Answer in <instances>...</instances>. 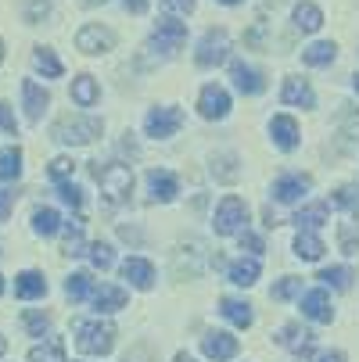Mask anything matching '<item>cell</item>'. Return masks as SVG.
<instances>
[{"instance_id":"obj_44","label":"cell","mask_w":359,"mask_h":362,"mask_svg":"<svg viewBox=\"0 0 359 362\" xmlns=\"http://www.w3.org/2000/svg\"><path fill=\"white\" fill-rule=\"evenodd\" d=\"M58 197L65 201V204H72V209H79V204H83V190L76 187V183H58Z\"/></svg>"},{"instance_id":"obj_4","label":"cell","mask_w":359,"mask_h":362,"mask_svg":"<svg viewBox=\"0 0 359 362\" xmlns=\"http://www.w3.org/2000/svg\"><path fill=\"white\" fill-rule=\"evenodd\" d=\"M244 223H248V204H244V197L227 194V197L220 201V209H216V219H212L216 233H220V237H234V233L244 230Z\"/></svg>"},{"instance_id":"obj_46","label":"cell","mask_w":359,"mask_h":362,"mask_svg":"<svg viewBox=\"0 0 359 362\" xmlns=\"http://www.w3.org/2000/svg\"><path fill=\"white\" fill-rule=\"evenodd\" d=\"M0 129L4 133H11V136H18V122H15V115H11V108L0 100Z\"/></svg>"},{"instance_id":"obj_51","label":"cell","mask_w":359,"mask_h":362,"mask_svg":"<svg viewBox=\"0 0 359 362\" xmlns=\"http://www.w3.org/2000/svg\"><path fill=\"white\" fill-rule=\"evenodd\" d=\"M244 247H248L251 255H259V251H263V240L255 237V233H244V230H241V251H244Z\"/></svg>"},{"instance_id":"obj_56","label":"cell","mask_w":359,"mask_h":362,"mask_svg":"<svg viewBox=\"0 0 359 362\" xmlns=\"http://www.w3.org/2000/svg\"><path fill=\"white\" fill-rule=\"evenodd\" d=\"M352 223L359 226V204H355V209H352Z\"/></svg>"},{"instance_id":"obj_23","label":"cell","mask_w":359,"mask_h":362,"mask_svg":"<svg viewBox=\"0 0 359 362\" xmlns=\"http://www.w3.org/2000/svg\"><path fill=\"white\" fill-rule=\"evenodd\" d=\"M220 313H223L234 327H241V330H248V327L255 323L251 305H248V301H237V298H223V301H220Z\"/></svg>"},{"instance_id":"obj_8","label":"cell","mask_w":359,"mask_h":362,"mask_svg":"<svg viewBox=\"0 0 359 362\" xmlns=\"http://www.w3.org/2000/svg\"><path fill=\"white\" fill-rule=\"evenodd\" d=\"M76 50H83V54H108V50H115V33L105 25H83L76 33Z\"/></svg>"},{"instance_id":"obj_31","label":"cell","mask_w":359,"mask_h":362,"mask_svg":"<svg viewBox=\"0 0 359 362\" xmlns=\"http://www.w3.org/2000/svg\"><path fill=\"white\" fill-rule=\"evenodd\" d=\"M33 230H36L40 237H55V233L62 230V216H58L55 209H36V212H33Z\"/></svg>"},{"instance_id":"obj_47","label":"cell","mask_w":359,"mask_h":362,"mask_svg":"<svg viewBox=\"0 0 359 362\" xmlns=\"http://www.w3.org/2000/svg\"><path fill=\"white\" fill-rule=\"evenodd\" d=\"M166 15H190L194 11V0H162Z\"/></svg>"},{"instance_id":"obj_21","label":"cell","mask_w":359,"mask_h":362,"mask_svg":"<svg viewBox=\"0 0 359 362\" xmlns=\"http://www.w3.org/2000/svg\"><path fill=\"white\" fill-rule=\"evenodd\" d=\"M93 305H97V313H119V308L126 305V291L122 287H112V284H101L93 287Z\"/></svg>"},{"instance_id":"obj_52","label":"cell","mask_w":359,"mask_h":362,"mask_svg":"<svg viewBox=\"0 0 359 362\" xmlns=\"http://www.w3.org/2000/svg\"><path fill=\"white\" fill-rule=\"evenodd\" d=\"M313 362H345V351H320Z\"/></svg>"},{"instance_id":"obj_59","label":"cell","mask_w":359,"mask_h":362,"mask_svg":"<svg viewBox=\"0 0 359 362\" xmlns=\"http://www.w3.org/2000/svg\"><path fill=\"white\" fill-rule=\"evenodd\" d=\"M220 4H230L234 8V4H241V0H220Z\"/></svg>"},{"instance_id":"obj_41","label":"cell","mask_w":359,"mask_h":362,"mask_svg":"<svg viewBox=\"0 0 359 362\" xmlns=\"http://www.w3.org/2000/svg\"><path fill=\"white\" fill-rule=\"evenodd\" d=\"M25 22L29 25H36V22H43L47 15H50V0H25Z\"/></svg>"},{"instance_id":"obj_39","label":"cell","mask_w":359,"mask_h":362,"mask_svg":"<svg viewBox=\"0 0 359 362\" xmlns=\"http://www.w3.org/2000/svg\"><path fill=\"white\" fill-rule=\"evenodd\" d=\"M22 327L29 330V337H43L50 330V316L47 313H33V308H29V313L22 316Z\"/></svg>"},{"instance_id":"obj_1","label":"cell","mask_w":359,"mask_h":362,"mask_svg":"<svg viewBox=\"0 0 359 362\" xmlns=\"http://www.w3.org/2000/svg\"><path fill=\"white\" fill-rule=\"evenodd\" d=\"M90 173L101 183V194H105L112 204L130 201V194H133V169L130 165H122V162H108V165L90 162Z\"/></svg>"},{"instance_id":"obj_54","label":"cell","mask_w":359,"mask_h":362,"mask_svg":"<svg viewBox=\"0 0 359 362\" xmlns=\"http://www.w3.org/2000/svg\"><path fill=\"white\" fill-rule=\"evenodd\" d=\"M176 362H198V358H190L187 351H180V355H176Z\"/></svg>"},{"instance_id":"obj_9","label":"cell","mask_w":359,"mask_h":362,"mask_svg":"<svg viewBox=\"0 0 359 362\" xmlns=\"http://www.w3.org/2000/svg\"><path fill=\"white\" fill-rule=\"evenodd\" d=\"M205 262H209V251H205V244H201V240H190V244H183V247L176 251V276L194 280V276H201Z\"/></svg>"},{"instance_id":"obj_18","label":"cell","mask_w":359,"mask_h":362,"mask_svg":"<svg viewBox=\"0 0 359 362\" xmlns=\"http://www.w3.org/2000/svg\"><path fill=\"white\" fill-rule=\"evenodd\" d=\"M280 100L284 105H298V108H313L317 105V93H313V86L305 83V79H284V90H280Z\"/></svg>"},{"instance_id":"obj_40","label":"cell","mask_w":359,"mask_h":362,"mask_svg":"<svg viewBox=\"0 0 359 362\" xmlns=\"http://www.w3.org/2000/svg\"><path fill=\"white\" fill-rule=\"evenodd\" d=\"M338 244H341L345 255H355V251H359V226H355V223H345V226L338 230Z\"/></svg>"},{"instance_id":"obj_11","label":"cell","mask_w":359,"mask_h":362,"mask_svg":"<svg viewBox=\"0 0 359 362\" xmlns=\"http://www.w3.org/2000/svg\"><path fill=\"white\" fill-rule=\"evenodd\" d=\"M309 187H313V180L305 176V173H287V176H280V180L273 183V197L284 201V204H291V201H298V197L309 194Z\"/></svg>"},{"instance_id":"obj_57","label":"cell","mask_w":359,"mask_h":362,"mask_svg":"<svg viewBox=\"0 0 359 362\" xmlns=\"http://www.w3.org/2000/svg\"><path fill=\"white\" fill-rule=\"evenodd\" d=\"M4 351H8V341H4V337H0V355H4Z\"/></svg>"},{"instance_id":"obj_36","label":"cell","mask_w":359,"mask_h":362,"mask_svg":"<svg viewBox=\"0 0 359 362\" xmlns=\"http://www.w3.org/2000/svg\"><path fill=\"white\" fill-rule=\"evenodd\" d=\"M317 280H324L327 287H334V291H348L352 287V280H355V273L348 269V266H334V269H324Z\"/></svg>"},{"instance_id":"obj_16","label":"cell","mask_w":359,"mask_h":362,"mask_svg":"<svg viewBox=\"0 0 359 362\" xmlns=\"http://www.w3.org/2000/svg\"><path fill=\"white\" fill-rule=\"evenodd\" d=\"M230 76H234V86H237L241 93H248V97H255V93L266 90V79L255 72L251 65H244V62H230Z\"/></svg>"},{"instance_id":"obj_15","label":"cell","mask_w":359,"mask_h":362,"mask_svg":"<svg viewBox=\"0 0 359 362\" xmlns=\"http://www.w3.org/2000/svg\"><path fill=\"white\" fill-rule=\"evenodd\" d=\"M122 276L137 291H151V287H155V266H151L147 258H126V262H122Z\"/></svg>"},{"instance_id":"obj_55","label":"cell","mask_w":359,"mask_h":362,"mask_svg":"<svg viewBox=\"0 0 359 362\" xmlns=\"http://www.w3.org/2000/svg\"><path fill=\"white\" fill-rule=\"evenodd\" d=\"M86 8H97V4H108V0H83Z\"/></svg>"},{"instance_id":"obj_22","label":"cell","mask_w":359,"mask_h":362,"mask_svg":"<svg viewBox=\"0 0 359 362\" xmlns=\"http://www.w3.org/2000/svg\"><path fill=\"white\" fill-rule=\"evenodd\" d=\"M277 344L291 348L295 355H309V348H313V334H305L298 323H287V327L277 334Z\"/></svg>"},{"instance_id":"obj_61","label":"cell","mask_w":359,"mask_h":362,"mask_svg":"<svg viewBox=\"0 0 359 362\" xmlns=\"http://www.w3.org/2000/svg\"><path fill=\"white\" fill-rule=\"evenodd\" d=\"M0 294H4V276H0Z\"/></svg>"},{"instance_id":"obj_20","label":"cell","mask_w":359,"mask_h":362,"mask_svg":"<svg viewBox=\"0 0 359 362\" xmlns=\"http://www.w3.org/2000/svg\"><path fill=\"white\" fill-rule=\"evenodd\" d=\"M43 294H47V280H43V273L25 269V273H18V276H15V298L33 301V298H43Z\"/></svg>"},{"instance_id":"obj_29","label":"cell","mask_w":359,"mask_h":362,"mask_svg":"<svg viewBox=\"0 0 359 362\" xmlns=\"http://www.w3.org/2000/svg\"><path fill=\"white\" fill-rule=\"evenodd\" d=\"M33 65L47 76V79H58L65 69H62V62H58V54H55V50H50V47H36L33 50Z\"/></svg>"},{"instance_id":"obj_7","label":"cell","mask_w":359,"mask_h":362,"mask_svg":"<svg viewBox=\"0 0 359 362\" xmlns=\"http://www.w3.org/2000/svg\"><path fill=\"white\" fill-rule=\"evenodd\" d=\"M180 126H183V112L180 108H151L147 112V122H144V129H147L151 140H169Z\"/></svg>"},{"instance_id":"obj_10","label":"cell","mask_w":359,"mask_h":362,"mask_svg":"<svg viewBox=\"0 0 359 362\" xmlns=\"http://www.w3.org/2000/svg\"><path fill=\"white\" fill-rule=\"evenodd\" d=\"M198 112H201L205 119H227V112H230V93H227L223 86H216V83L201 86V93H198Z\"/></svg>"},{"instance_id":"obj_14","label":"cell","mask_w":359,"mask_h":362,"mask_svg":"<svg viewBox=\"0 0 359 362\" xmlns=\"http://www.w3.org/2000/svg\"><path fill=\"white\" fill-rule=\"evenodd\" d=\"M147 190H151V201L169 204V201L180 194V183H176V176L166 173V169H151V173H147Z\"/></svg>"},{"instance_id":"obj_17","label":"cell","mask_w":359,"mask_h":362,"mask_svg":"<svg viewBox=\"0 0 359 362\" xmlns=\"http://www.w3.org/2000/svg\"><path fill=\"white\" fill-rule=\"evenodd\" d=\"M302 313L309 316L313 323H331V320H334V308H331L327 291H309V294H302Z\"/></svg>"},{"instance_id":"obj_25","label":"cell","mask_w":359,"mask_h":362,"mask_svg":"<svg viewBox=\"0 0 359 362\" xmlns=\"http://www.w3.org/2000/svg\"><path fill=\"white\" fill-rule=\"evenodd\" d=\"M324 251H327V247H324V240H320L313 230H298V237H295V255H298V258H305V262H317Z\"/></svg>"},{"instance_id":"obj_50","label":"cell","mask_w":359,"mask_h":362,"mask_svg":"<svg viewBox=\"0 0 359 362\" xmlns=\"http://www.w3.org/2000/svg\"><path fill=\"white\" fill-rule=\"evenodd\" d=\"M263 40H266V22H255V29L244 36V43L248 47H263Z\"/></svg>"},{"instance_id":"obj_33","label":"cell","mask_w":359,"mask_h":362,"mask_svg":"<svg viewBox=\"0 0 359 362\" xmlns=\"http://www.w3.org/2000/svg\"><path fill=\"white\" fill-rule=\"evenodd\" d=\"M29 362H65V341L62 337H50L43 348L29 351Z\"/></svg>"},{"instance_id":"obj_5","label":"cell","mask_w":359,"mask_h":362,"mask_svg":"<svg viewBox=\"0 0 359 362\" xmlns=\"http://www.w3.org/2000/svg\"><path fill=\"white\" fill-rule=\"evenodd\" d=\"M183 40H187V25H183V22L166 18V22H159L155 36L147 40V47H144V50H151V54H159V58H169L173 50H180V47H183Z\"/></svg>"},{"instance_id":"obj_28","label":"cell","mask_w":359,"mask_h":362,"mask_svg":"<svg viewBox=\"0 0 359 362\" xmlns=\"http://www.w3.org/2000/svg\"><path fill=\"white\" fill-rule=\"evenodd\" d=\"M334 58H338V47H334L331 40H320V43H313V47L302 50V62L313 65V69H324V65H331Z\"/></svg>"},{"instance_id":"obj_27","label":"cell","mask_w":359,"mask_h":362,"mask_svg":"<svg viewBox=\"0 0 359 362\" xmlns=\"http://www.w3.org/2000/svg\"><path fill=\"white\" fill-rule=\"evenodd\" d=\"M320 25H324V11L317 4H309V0H302L295 8V29L298 33H317Z\"/></svg>"},{"instance_id":"obj_48","label":"cell","mask_w":359,"mask_h":362,"mask_svg":"<svg viewBox=\"0 0 359 362\" xmlns=\"http://www.w3.org/2000/svg\"><path fill=\"white\" fill-rule=\"evenodd\" d=\"M331 201L341 204V209H348V204H355V190H352V187H338V190L331 194Z\"/></svg>"},{"instance_id":"obj_43","label":"cell","mask_w":359,"mask_h":362,"mask_svg":"<svg viewBox=\"0 0 359 362\" xmlns=\"http://www.w3.org/2000/svg\"><path fill=\"white\" fill-rule=\"evenodd\" d=\"M302 294V280L298 276H284L277 287H273V298L277 301H287V298H298Z\"/></svg>"},{"instance_id":"obj_26","label":"cell","mask_w":359,"mask_h":362,"mask_svg":"<svg viewBox=\"0 0 359 362\" xmlns=\"http://www.w3.org/2000/svg\"><path fill=\"white\" fill-rule=\"evenodd\" d=\"M259 258H237V262H230V280L237 284V287H251L255 280H259Z\"/></svg>"},{"instance_id":"obj_12","label":"cell","mask_w":359,"mask_h":362,"mask_svg":"<svg viewBox=\"0 0 359 362\" xmlns=\"http://www.w3.org/2000/svg\"><path fill=\"white\" fill-rule=\"evenodd\" d=\"M22 105H25V119H29V122H40V115H43L47 105H50V93H47L36 79H22Z\"/></svg>"},{"instance_id":"obj_58","label":"cell","mask_w":359,"mask_h":362,"mask_svg":"<svg viewBox=\"0 0 359 362\" xmlns=\"http://www.w3.org/2000/svg\"><path fill=\"white\" fill-rule=\"evenodd\" d=\"M0 65H4V40H0Z\"/></svg>"},{"instance_id":"obj_32","label":"cell","mask_w":359,"mask_h":362,"mask_svg":"<svg viewBox=\"0 0 359 362\" xmlns=\"http://www.w3.org/2000/svg\"><path fill=\"white\" fill-rule=\"evenodd\" d=\"M18 176H22V151L0 147V180H18Z\"/></svg>"},{"instance_id":"obj_42","label":"cell","mask_w":359,"mask_h":362,"mask_svg":"<svg viewBox=\"0 0 359 362\" xmlns=\"http://www.w3.org/2000/svg\"><path fill=\"white\" fill-rule=\"evenodd\" d=\"M47 173H50V180H55V183H65L76 173V162L72 158H55V162L47 165Z\"/></svg>"},{"instance_id":"obj_13","label":"cell","mask_w":359,"mask_h":362,"mask_svg":"<svg viewBox=\"0 0 359 362\" xmlns=\"http://www.w3.org/2000/svg\"><path fill=\"white\" fill-rule=\"evenodd\" d=\"M237 348H241L237 337H230V334H223V330H212V334H205V337H201V351L209 355V358H216V362L234 358Z\"/></svg>"},{"instance_id":"obj_49","label":"cell","mask_w":359,"mask_h":362,"mask_svg":"<svg viewBox=\"0 0 359 362\" xmlns=\"http://www.w3.org/2000/svg\"><path fill=\"white\" fill-rule=\"evenodd\" d=\"M11 209H15V194L11 190H0V223H8Z\"/></svg>"},{"instance_id":"obj_6","label":"cell","mask_w":359,"mask_h":362,"mask_svg":"<svg viewBox=\"0 0 359 362\" xmlns=\"http://www.w3.org/2000/svg\"><path fill=\"white\" fill-rule=\"evenodd\" d=\"M227 54H230V36H227V29H209V33L201 36V43H198L194 62H198L201 69H212V65H223Z\"/></svg>"},{"instance_id":"obj_3","label":"cell","mask_w":359,"mask_h":362,"mask_svg":"<svg viewBox=\"0 0 359 362\" xmlns=\"http://www.w3.org/2000/svg\"><path fill=\"white\" fill-rule=\"evenodd\" d=\"M105 133V122L93 119V115H65L58 126H55V140L58 144H69V147H79V144H90Z\"/></svg>"},{"instance_id":"obj_19","label":"cell","mask_w":359,"mask_h":362,"mask_svg":"<svg viewBox=\"0 0 359 362\" xmlns=\"http://www.w3.org/2000/svg\"><path fill=\"white\" fill-rule=\"evenodd\" d=\"M270 133H273V144H277L280 151H295V147H298V122H295L291 115H277V119L270 122Z\"/></svg>"},{"instance_id":"obj_60","label":"cell","mask_w":359,"mask_h":362,"mask_svg":"<svg viewBox=\"0 0 359 362\" xmlns=\"http://www.w3.org/2000/svg\"><path fill=\"white\" fill-rule=\"evenodd\" d=\"M352 86H355V93H359V76H355V79H352Z\"/></svg>"},{"instance_id":"obj_53","label":"cell","mask_w":359,"mask_h":362,"mask_svg":"<svg viewBox=\"0 0 359 362\" xmlns=\"http://www.w3.org/2000/svg\"><path fill=\"white\" fill-rule=\"evenodd\" d=\"M126 4V11H133V15H144L147 11V0H122Z\"/></svg>"},{"instance_id":"obj_2","label":"cell","mask_w":359,"mask_h":362,"mask_svg":"<svg viewBox=\"0 0 359 362\" xmlns=\"http://www.w3.org/2000/svg\"><path fill=\"white\" fill-rule=\"evenodd\" d=\"M76 348L83 355H108L115 348V327L108 320H79L76 323Z\"/></svg>"},{"instance_id":"obj_35","label":"cell","mask_w":359,"mask_h":362,"mask_svg":"<svg viewBox=\"0 0 359 362\" xmlns=\"http://www.w3.org/2000/svg\"><path fill=\"white\" fill-rule=\"evenodd\" d=\"M93 287H97V284H93V276H90V273H72V276H69V284H65V294H69L72 301H83V298H90V294H93Z\"/></svg>"},{"instance_id":"obj_24","label":"cell","mask_w":359,"mask_h":362,"mask_svg":"<svg viewBox=\"0 0 359 362\" xmlns=\"http://www.w3.org/2000/svg\"><path fill=\"white\" fill-rule=\"evenodd\" d=\"M97 97H101V86H97L93 76L83 72V76L72 79V100H76L79 108H93V105H97Z\"/></svg>"},{"instance_id":"obj_45","label":"cell","mask_w":359,"mask_h":362,"mask_svg":"<svg viewBox=\"0 0 359 362\" xmlns=\"http://www.w3.org/2000/svg\"><path fill=\"white\" fill-rule=\"evenodd\" d=\"M345 112H341V126H345V133L348 136H359V112L352 108V105H341Z\"/></svg>"},{"instance_id":"obj_37","label":"cell","mask_w":359,"mask_h":362,"mask_svg":"<svg viewBox=\"0 0 359 362\" xmlns=\"http://www.w3.org/2000/svg\"><path fill=\"white\" fill-rule=\"evenodd\" d=\"M86 255H90V262H93L97 269H112V262H115L112 244H105V240H93V244L86 247Z\"/></svg>"},{"instance_id":"obj_38","label":"cell","mask_w":359,"mask_h":362,"mask_svg":"<svg viewBox=\"0 0 359 362\" xmlns=\"http://www.w3.org/2000/svg\"><path fill=\"white\" fill-rule=\"evenodd\" d=\"M237 158H234V154H220V158H212V176L216 180H223V183H234L237 180Z\"/></svg>"},{"instance_id":"obj_30","label":"cell","mask_w":359,"mask_h":362,"mask_svg":"<svg viewBox=\"0 0 359 362\" xmlns=\"http://www.w3.org/2000/svg\"><path fill=\"white\" fill-rule=\"evenodd\" d=\"M327 216H331V204H309V209H302L298 216H295V223H298V230H317V226H324L327 223Z\"/></svg>"},{"instance_id":"obj_34","label":"cell","mask_w":359,"mask_h":362,"mask_svg":"<svg viewBox=\"0 0 359 362\" xmlns=\"http://www.w3.org/2000/svg\"><path fill=\"white\" fill-rule=\"evenodd\" d=\"M83 226H86V223H83L79 216L65 226V255H72V258H76V255H86V247H90V244H83Z\"/></svg>"}]
</instances>
